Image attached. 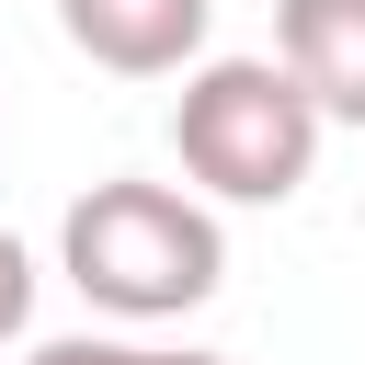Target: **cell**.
Listing matches in <instances>:
<instances>
[{"mask_svg":"<svg viewBox=\"0 0 365 365\" xmlns=\"http://www.w3.org/2000/svg\"><path fill=\"white\" fill-rule=\"evenodd\" d=\"M160 365H228V354H160Z\"/></svg>","mask_w":365,"mask_h":365,"instance_id":"7","label":"cell"},{"mask_svg":"<svg viewBox=\"0 0 365 365\" xmlns=\"http://www.w3.org/2000/svg\"><path fill=\"white\" fill-rule=\"evenodd\" d=\"M319 103L285 57H205L182 68V103H171V148H182V182H205L217 205H285L308 171H319Z\"/></svg>","mask_w":365,"mask_h":365,"instance_id":"2","label":"cell"},{"mask_svg":"<svg viewBox=\"0 0 365 365\" xmlns=\"http://www.w3.org/2000/svg\"><path fill=\"white\" fill-rule=\"evenodd\" d=\"M23 319H34V251L0 228V342H23Z\"/></svg>","mask_w":365,"mask_h":365,"instance_id":"5","label":"cell"},{"mask_svg":"<svg viewBox=\"0 0 365 365\" xmlns=\"http://www.w3.org/2000/svg\"><path fill=\"white\" fill-rule=\"evenodd\" d=\"M205 23H217V0H57V34H68L91 68H114V80H171V68H194Z\"/></svg>","mask_w":365,"mask_h":365,"instance_id":"3","label":"cell"},{"mask_svg":"<svg viewBox=\"0 0 365 365\" xmlns=\"http://www.w3.org/2000/svg\"><path fill=\"white\" fill-rule=\"evenodd\" d=\"M23 365H160V354H137V342H103V331H68V342H34Z\"/></svg>","mask_w":365,"mask_h":365,"instance_id":"6","label":"cell"},{"mask_svg":"<svg viewBox=\"0 0 365 365\" xmlns=\"http://www.w3.org/2000/svg\"><path fill=\"white\" fill-rule=\"evenodd\" d=\"M274 57L331 125H365V0H274Z\"/></svg>","mask_w":365,"mask_h":365,"instance_id":"4","label":"cell"},{"mask_svg":"<svg viewBox=\"0 0 365 365\" xmlns=\"http://www.w3.org/2000/svg\"><path fill=\"white\" fill-rule=\"evenodd\" d=\"M57 262L68 285L103 308V319H182L228 285V240H217V205L205 194H171V182H91L57 228Z\"/></svg>","mask_w":365,"mask_h":365,"instance_id":"1","label":"cell"}]
</instances>
